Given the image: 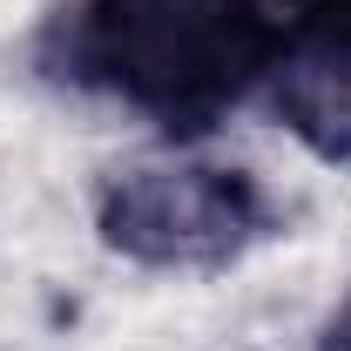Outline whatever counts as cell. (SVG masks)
I'll use <instances>...</instances> for the list:
<instances>
[{
  "label": "cell",
  "instance_id": "2",
  "mask_svg": "<svg viewBox=\"0 0 351 351\" xmlns=\"http://www.w3.org/2000/svg\"><path fill=\"white\" fill-rule=\"evenodd\" d=\"M270 230V203L223 162H135L101 189V243L135 263H230Z\"/></svg>",
  "mask_w": 351,
  "mask_h": 351
},
{
  "label": "cell",
  "instance_id": "3",
  "mask_svg": "<svg viewBox=\"0 0 351 351\" xmlns=\"http://www.w3.org/2000/svg\"><path fill=\"white\" fill-rule=\"evenodd\" d=\"M277 61L351 68V0H277Z\"/></svg>",
  "mask_w": 351,
  "mask_h": 351
},
{
  "label": "cell",
  "instance_id": "4",
  "mask_svg": "<svg viewBox=\"0 0 351 351\" xmlns=\"http://www.w3.org/2000/svg\"><path fill=\"white\" fill-rule=\"evenodd\" d=\"M324 351H351V304L338 311V324H331V338H324Z\"/></svg>",
  "mask_w": 351,
  "mask_h": 351
},
{
  "label": "cell",
  "instance_id": "1",
  "mask_svg": "<svg viewBox=\"0 0 351 351\" xmlns=\"http://www.w3.org/2000/svg\"><path fill=\"white\" fill-rule=\"evenodd\" d=\"M47 54L68 82L101 88L169 129H210L277 61L263 0H75Z\"/></svg>",
  "mask_w": 351,
  "mask_h": 351
}]
</instances>
